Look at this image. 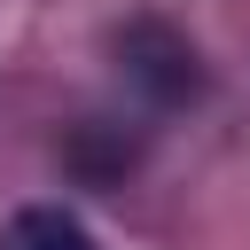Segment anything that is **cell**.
Here are the masks:
<instances>
[{
    "mask_svg": "<svg viewBox=\"0 0 250 250\" xmlns=\"http://www.w3.org/2000/svg\"><path fill=\"white\" fill-rule=\"evenodd\" d=\"M0 250H102L94 227L62 203H23L8 227H0Z\"/></svg>",
    "mask_w": 250,
    "mask_h": 250,
    "instance_id": "6da1fadb",
    "label": "cell"
}]
</instances>
